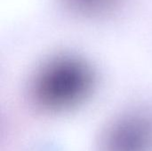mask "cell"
Returning a JSON list of instances; mask_svg holds the SVG:
<instances>
[{"mask_svg":"<svg viewBox=\"0 0 152 151\" xmlns=\"http://www.w3.org/2000/svg\"><path fill=\"white\" fill-rule=\"evenodd\" d=\"M91 78L86 68L76 60L61 59L47 66L37 80L38 99L50 107L76 102L87 91Z\"/></svg>","mask_w":152,"mask_h":151,"instance_id":"6da1fadb","label":"cell"},{"mask_svg":"<svg viewBox=\"0 0 152 151\" xmlns=\"http://www.w3.org/2000/svg\"><path fill=\"white\" fill-rule=\"evenodd\" d=\"M148 136L141 125H125L119 129L111 140L112 151H145Z\"/></svg>","mask_w":152,"mask_h":151,"instance_id":"7a4b0ae2","label":"cell"},{"mask_svg":"<svg viewBox=\"0 0 152 151\" xmlns=\"http://www.w3.org/2000/svg\"><path fill=\"white\" fill-rule=\"evenodd\" d=\"M107 1H110V0H107ZM74 2H79L81 3V4H83L85 7H93V8H95L97 5H100V7L105 4L106 0H74Z\"/></svg>","mask_w":152,"mask_h":151,"instance_id":"3957f363","label":"cell"}]
</instances>
